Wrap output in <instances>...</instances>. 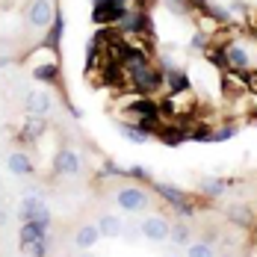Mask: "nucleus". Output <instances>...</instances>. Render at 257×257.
<instances>
[{"label":"nucleus","instance_id":"obj_1","mask_svg":"<svg viewBox=\"0 0 257 257\" xmlns=\"http://www.w3.org/2000/svg\"><path fill=\"white\" fill-rule=\"evenodd\" d=\"M127 83L136 89V92L148 95V92H157V89H160L163 77H160V71L151 68L148 62H139V65H130L127 68Z\"/></svg>","mask_w":257,"mask_h":257},{"label":"nucleus","instance_id":"obj_2","mask_svg":"<svg viewBox=\"0 0 257 257\" xmlns=\"http://www.w3.org/2000/svg\"><path fill=\"white\" fill-rule=\"evenodd\" d=\"M80 169H83V163H80V154L74 148H59L56 151V157H53V172L56 175L74 178V175H80Z\"/></svg>","mask_w":257,"mask_h":257},{"label":"nucleus","instance_id":"obj_3","mask_svg":"<svg viewBox=\"0 0 257 257\" xmlns=\"http://www.w3.org/2000/svg\"><path fill=\"white\" fill-rule=\"evenodd\" d=\"M24 109H27V115H42V118L51 115V109H53L51 92H48V89H33V92H27Z\"/></svg>","mask_w":257,"mask_h":257},{"label":"nucleus","instance_id":"obj_4","mask_svg":"<svg viewBox=\"0 0 257 257\" xmlns=\"http://www.w3.org/2000/svg\"><path fill=\"white\" fill-rule=\"evenodd\" d=\"M248 51L242 45L231 42L225 51H222V68H233V71H248Z\"/></svg>","mask_w":257,"mask_h":257},{"label":"nucleus","instance_id":"obj_5","mask_svg":"<svg viewBox=\"0 0 257 257\" xmlns=\"http://www.w3.org/2000/svg\"><path fill=\"white\" fill-rule=\"evenodd\" d=\"M139 233L148 236V239H154V242H166L169 233H172V222H166V219H160V216H151V219L139 222Z\"/></svg>","mask_w":257,"mask_h":257},{"label":"nucleus","instance_id":"obj_6","mask_svg":"<svg viewBox=\"0 0 257 257\" xmlns=\"http://www.w3.org/2000/svg\"><path fill=\"white\" fill-rule=\"evenodd\" d=\"M115 201H118L121 210H127V213H139V210H145V204H148L145 192H142V189H136V186H124V189H118Z\"/></svg>","mask_w":257,"mask_h":257},{"label":"nucleus","instance_id":"obj_7","mask_svg":"<svg viewBox=\"0 0 257 257\" xmlns=\"http://www.w3.org/2000/svg\"><path fill=\"white\" fill-rule=\"evenodd\" d=\"M18 216H21V222H33V219H51V210L48 204L42 201V198H36V195H27L21 207H18Z\"/></svg>","mask_w":257,"mask_h":257},{"label":"nucleus","instance_id":"obj_8","mask_svg":"<svg viewBox=\"0 0 257 257\" xmlns=\"http://www.w3.org/2000/svg\"><path fill=\"white\" fill-rule=\"evenodd\" d=\"M53 3L51 0H36L33 6H30V12H27V18H30V24L39 27V30H45V27L53 24Z\"/></svg>","mask_w":257,"mask_h":257},{"label":"nucleus","instance_id":"obj_9","mask_svg":"<svg viewBox=\"0 0 257 257\" xmlns=\"http://www.w3.org/2000/svg\"><path fill=\"white\" fill-rule=\"evenodd\" d=\"M48 222H51V219L24 222V225H21V245H30V242H36V239H45V236H48Z\"/></svg>","mask_w":257,"mask_h":257},{"label":"nucleus","instance_id":"obj_10","mask_svg":"<svg viewBox=\"0 0 257 257\" xmlns=\"http://www.w3.org/2000/svg\"><path fill=\"white\" fill-rule=\"evenodd\" d=\"M225 92L228 95H242V92H248V86H245V71H233V68H225Z\"/></svg>","mask_w":257,"mask_h":257},{"label":"nucleus","instance_id":"obj_11","mask_svg":"<svg viewBox=\"0 0 257 257\" xmlns=\"http://www.w3.org/2000/svg\"><path fill=\"white\" fill-rule=\"evenodd\" d=\"M6 166H9V172L15 175V178H27L30 172H33V163H30V157L24 151H12L9 160H6Z\"/></svg>","mask_w":257,"mask_h":257},{"label":"nucleus","instance_id":"obj_12","mask_svg":"<svg viewBox=\"0 0 257 257\" xmlns=\"http://www.w3.org/2000/svg\"><path fill=\"white\" fill-rule=\"evenodd\" d=\"M42 133H45V118L42 115H30L24 121V127H21V139L30 142V139H39Z\"/></svg>","mask_w":257,"mask_h":257},{"label":"nucleus","instance_id":"obj_13","mask_svg":"<svg viewBox=\"0 0 257 257\" xmlns=\"http://www.w3.org/2000/svg\"><path fill=\"white\" fill-rule=\"evenodd\" d=\"M98 225H83L77 231V236H74V242H77V248H92L95 242H98Z\"/></svg>","mask_w":257,"mask_h":257},{"label":"nucleus","instance_id":"obj_14","mask_svg":"<svg viewBox=\"0 0 257 257\" xmlns=\"http://www.w3.org/2000/svg\"><path fill=\"white\" fill-rule=\"evenodd\" d=\"M98 233L101 236H118V233H124V222H118L115 216H103L98 222Z\"/></svg>","mask_w":257,"mask_h":257},{"label":"nucleus","instance_id":"obj_15","mask_svg":"<svg viewBox=\"0 0 257 257\" xmlns=\"http://www.w3.org/2000/svg\"><path fill=\"white\" fill-rule=\"evenodd\" d=\"M157 189H160V195H163V198H166V201H169L172 207H183V204H186V195L180 192L178 186H169V183H160Z\"/></svg>","mask_w":257,"mask_h":257},{"label":"nucleus","instance_id":"obj_16","mask_svg":"<svg viewBox=\"0 0 257 257\" xmlns=\"http://www.w3.org/2000/svg\"><path fill=\"white\" fill-rule=\"evenodd\" d=\"M121 136L127 139V142H136V145H142V142H148V130L145 127H121Z\"/></svg>","mask_w":257,"mask_h":257},{"label":"nucleus","instance_id":"obj_17","mask_svg":"<svg viewBox=\"0 0 257 257\" xmlns=\"http://www.w3.org/2000/svg\"><path fill=\"white\" fill-rule=\"evenodd\" d=\"M24 251H27V254L42 257V254H48V251H51V242H48V236H45V239H36V242H30V245H24Z\"/></svg>","mask_w":257,"mask_h":257},{"label":"nucleus","instance_id":"obj_18","mask_svg":"<svg viewBox=\"0 0 257 257\" xmlns=\"http://www.w3.org/2000/svg\"><path fill=\"white\" fill-rule=\"evenodd\" d=\"M169 89H172V92H186V89H189V80L183 77V74H178V71H172V74H169Z\"/></svg>","mask_w":257,"mask_h":257},{"label":"nucleus","instance_id":"obj_19","mask_svg":"<svg viewBox=\"0 0 257 257\" xmlns=\"http://www.w3.org/2000/svg\"><path fill=\"white\" fill-rule=\"evenodd\" d=\"M169 239H175L178 245H186V242H189V228H186V225H178V228H172Z\"/></svg>","mask_w":257,"mask_h":257},{"label":"nucleus","instance_id":"obj_20","mask_svg":"<svg viewBox=\"0 0 257 257\" xmlns=\"http://www.w3.org/2000/svg\"><path fill=\"white\" fill-rule=\"evenodd\" d=\"M233 133H236V127H233V124H225V127H219L210 136V142H225V139H231Z\"/></svg>","mask_w":257,"mask_h":257},{"label":"nucleus","instance_id":"obj_21","mask_svg":"<svg viewBox=\"0 0 257 257\" xmlns=\"http://www.w3.org/2000/svg\"><path fill=\"white\" fill-rule=\"evenodd\" d=\"M33 74H36V80H56V65H39Z\"/></svg>","mask_w":257,"mask_h":257},{"label":"nucleus","instance_id":"obj_22","mask_svg":"<svg viewBox=\"0 0 257 257\" xmlns=\"http://www.w3.org/2000/svg\"><path fill=\"white\" fill-rule=\"evenodd\" d=\"M213 254V248L207 245V242H195V245H189V257H210Z\"/></svg>","mask_w":257,"mask_h":257},{"label":"nucleus","instance_id":"obj_23","mask_svg":"<svg viewBox=\"0 0 257 257\" xmlns=\"http://www.w3.org/2000/svg\"><path fill=\"white\" fill-rule=\"evenodd\" d=\"M222 189H225L222 180H204V192L207 195H222Z\"/></svg>","mask_w":257,"mask_h":257},{"label":"nucleus","instance_id":"obj_24","mask_svg":"<svg viewBox=\"0 0 257 257\" xmlns=\"http://www.w3.org/2000/svg\"><path fill=\"white\" fill-rule=\"evenodd\" d=\"M53 42H59L62 39V18L59 15H53V36H51Z\"/></svg>","mask_w":257,"mask_h":257},{"label":"nucleus","instance_id":"obj_25","mask_svg":"<svg viewBox=\"0 0 257 257\" xmlns=\"http://www.w3.org/2000/svg\"><path fill=\"white\" fill-rule=\"evenodd\" d=\"M231 219H233V222H248V210H242V207L236 210V207H233V210H231Z\"/></svg>","mask_w":257,"mask_h":257},{"label":"nucleus","instance_id":"obj_26","mask_svg":"<svg viewBox=\"0 0 257 257\" xmlns=\"http://www.w3.org/2000/svg\"><path fill=\"white\" fill-rule=\"evenodd\" d=\"M195 3H207V0H195Z\"/></svg>","mask_w":257,"mask_h":257},{"label":"nucleus","instance_id":"obj_27","mask_svg":"<svg viewBox=\"0 0 257 257\" xmlns=\"http://www.w3.org/2000/svg\"><path fill=\"white\" fill-rule=\"evenodd\" d=\"M254 228H257V225H254Z\"/></svg>","mask_w":257,"mask_h":257}]
</instances>
